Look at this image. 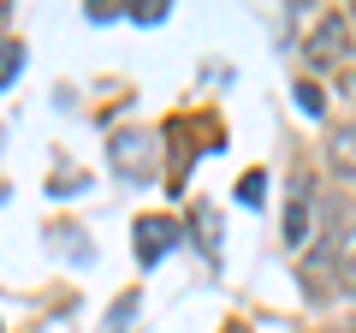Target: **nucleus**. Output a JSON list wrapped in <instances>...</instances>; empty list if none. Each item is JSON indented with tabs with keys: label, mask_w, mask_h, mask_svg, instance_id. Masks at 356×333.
<instances>
[{
	"label": "nucleus",
	"mask_w": 356,
	"mask_h": 333,
	"mask_svg": "<svg viewBox=\"0 0 356 333\" xmlns=\"http://www.w3.org/2000/svg\"><path fill=\"white\" fill-rule=\"evenodd\" d=\"M297 107H303L309 119H321V114H327V102H321V90H315V84H309V77H303V84H297Z\"/></svg>",
	"instance_id": "10"
},
{
	"label": "nucleus",
	"mask_w": 356,
	"mask_h": 333,
	"mask_svg": "<svg viewBox=\"0 0 356 333\" xmlns=\"http://www.w3.org/2000/svg\"><path fill=\"white\" fill-rule=\"evenodd\" d=\"M196 232H202V256H220V215L214 208H196Z\"/></svg>",
	"instance_id": "6"
},
{
	"label": "nucleus",
	"mask_w": 356,
	"mask_h": 333,
	"mask_svg": "<svg viewBox=\"0 0 356 333\" xmlns=\"http://www.w3.org/2000/svg\"><path fill=\"white\" fill-rule=\"evenodd\" d=\"M131 18H137V24H161V18H166V0H149V6H131Z\"/></svg>",
	"instance_id": "12"
},
{
	"label": "nucleus",
	"mask_w": 356,
	"mask_h": 333,
	"mask_svg": "<svg viewBox=\"0 0 356 333\" xmlns=\"http://www.w3.org/2000/svg\"><path fill=\"white\" fill-rule=\"evenodd\" d=\"M113 173L119 179H131V185H143V179H154V166H161V137H154V131H119L113 137Z\"/></svg>",
	"instance_id": "1"
},
{
	"label": "nucleus",
	"mask_w": 356,
	"mask_h": 333,
	"mask_svg": "<svg viewBox=\"0 0 356 333\" xmlns=\"http://www.w3.org/2000/svg\"><path fill=\"white\" fill-rule=\"evenodd\" d=\"M339 48H344V18H327V24L309 36V60L327 65V60H339Z\"/></svg>",
	"instance_id": "3"
},
{
	"label": "nucleus",
	"mask_w": 356,
	"mask_h": 333,
	"mask_svg": "<svg viewBox=\"0 0 356 333\" xmlns=\"http://www.w3.org/2000/svg\"><path fill=\"white\" fill-rule=\"evenodd\" d=\"M131 316H137V292H125V297H119L113 309H107V321H102V333H125V321H131Z\"/></svg>",
	"instance_id": "7"
},
{
	"label": "nucleus",
	"mask_w": 356,
	"mask_h": 333,
	"mask_svg": "<svg viewBox=\"0 0 356 333\" xmlns=\"http://www.w3.org/2000/svg\"><path fill=\"white\" fill-rule=\"evenodd\" d=\"M18 65H24V54H18L13 42H0V84H13V77H18Z\"/></svg>",
	"instance_id": "11"
},
{
	"label": "nucleus",
	"mask_w": 356,
	"mask_h": 333,
	"mask_svg": "<svg viewBox=\"0 0 356 333\" xmlns=\"http://www.w3.org/2000/svg\"><path fill=\"white\" fill-rule=\"evenodd\" d=\"M261 191H267V173H243V185H238V203H243V208H261Z\"/></svg>",
	"instance_id": "9"
},
{
	"label": "nucleus",
	"mask_w": 356,
	"mask_h": 333,
	"mask_svg": "<svg viewBox=\"0 0 356 333\" xmlns=\"http://www.w3.org/2000/svg\"><path fill=\"white\" fill-rule=\"evenodd\" d=\"M327 161H332V173H339V179H356V125L332 131V149H327Z\"/></svg>",
	"instance_id": "4"
},
{
	"label": "nucleus",
	"mask_w": 356,
	"mask_h": 333,
	"mask_svg": "<svg viewBox=\"0 0 356 333\" xmlns=\"http://www.w3.org/2000/svg\"><path fill=\"white\" fill-rule=\"evenodd\" d=\"M303 226H309V203L297 196V203L285 208V244H303Z\"/></svg>",
	"instance_id": "8"
},
{
	"label": "nucleus",
	"mask_w": 356,
	"mask_h": 333,
	"mask_svg": "<svg viewBox=\"0 0 356 333\" xmlns=\"http://www.w3.org/2000/svg\"><path fill=\"white\" fill-rule=\"evenodd\" d=\"M131 238H137V262L149 268V262H161L166 250L178 244V220H166V215H143Z\"/></svg>",
	"instance_id": "2"
},
{
	"label": "nucleus",
	"mask_w": 356,
	"mask_h": 333,
	"mask_svg": "<svg viewBox=\"0 0 356 333\" xmlns=\"http://www.w3.org/2000/svg\"><path fill=\"white\" fill-rule=\"evenodd\" d=\"M232 333H243V327H232Z\"/></svg>",
	"instance_id": "13"
},
{
	"label": "nucleus",
	"mask_w": 356,
	"mask_h": 333,
	"mask_svg": "<svg viewBox=\"0 0 356 333\" xmlns=\"http://www.w3.org/2000/svg\"><path fill=\"white\" fill-rule=\"evenodd\" d=\"M332 256H339V280H344V286L356 292V220L344 226V238L332 244Z\"/></svg>",
	"instance_id": "5"
}]
</instances>
